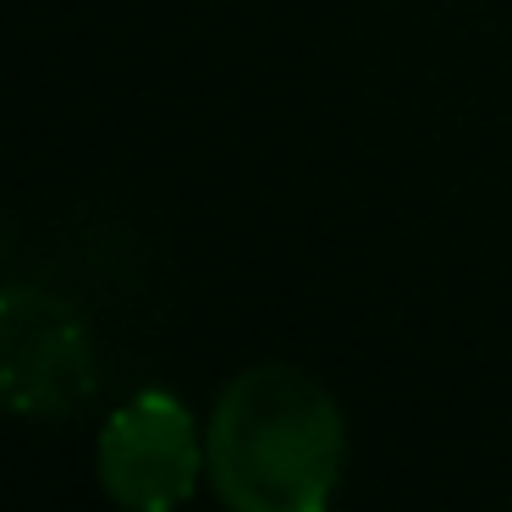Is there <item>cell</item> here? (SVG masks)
<instances>
[{
  "label": "cell",
  "mask_w": 512,
  "mask_h": 512,
  "mask_svg": "<svg viewBox=\"0 0 512 512\" xmlns=\"http://www.w3.org/2000/svg\"><path fill=\"white\" fill-rule=\"evenodd\" d=\"M210 485L237 512H320L342 479V413L292 364H254L210 413Z\"/></svg>",
  "instance_id": "6da1fadb"
},
{
  "label": "cell",
  "mask_w": 512,
  "mask_h": 512,
  "mask_svg": "<svg viewBox=\"0 0 512 512\" xmlns=\"http://www.w3.org/2000/svg\"><path fill=\"white\" fill-rule=\"evenodd\" d=\"M0 380L28 419H72L94 397V342L72 303L12 287L0 303Z\"/></svg>",
  "instance_id": "7a4b0ae2"
},
{
  "label": "cell",
  "mask_w": 512,
  "mask_h": 512,
  "mask_svg": "<svg viewBox=\"0 0 512 512\" xmlns=\"http://www.w3.org/2000/svg\"><path fill=\"white\" fill-rule=\"evenodd\" d=\"M204 468H210V441H199L193 413L166 391H138L127 408L111 413L100 435V485L122 507H177L193 496Z\"/></svg>",
  "instance_id": "3957f363"
}]
</instances>
